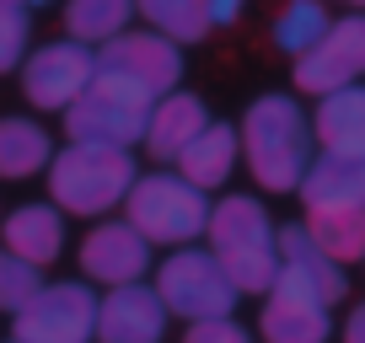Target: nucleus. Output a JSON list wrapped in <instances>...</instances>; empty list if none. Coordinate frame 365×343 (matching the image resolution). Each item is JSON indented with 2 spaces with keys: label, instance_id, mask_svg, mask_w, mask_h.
<instances>
[{
  "label": "nucleus",
  "instance_id": "9b49d317",
  "mask_svg": "<svg viewBox=\"0 0 365 343\" xmlns=\"http://www.w3.org/2000/svg\"><path fill=\"white\" fill-rule=\"evenodd\" d=\"M145 268H150V241L140 236L129 220H103V226H91L86 241H81V274L108 285V290L140 285Z\"/></svg>",
  "mask_w": 365,
  "mask_h": 343
},
{
  "label": "nucleus",
  "instance_id": "6ab92c4d",
  "mask_svg": "<svg viewBox=\"0 0 365 343\" xmlns=\"http://www.w3.org/2000/svg\"><path fill=\"white\" fill-rule=\"evenodd\" d=\"M237 150H242V134L231 124H210L205 134L194 139V145L178 156V177H188L194 188H220L231 177V167H237Z\"/></svg>",
  "mask_w": 365,
  "mask_h": 343
},
{
  "label": "nucleus",
  "instance_id": "b1692460",
  "mask_svg": "<svg viewBox=\"0 0 365 343\" xmlns=\"http://www.w3.org/2000/svg\"><path fill=\"white\" fill-rule=\"evenodd\" d=\"M328 27H333V16L322 11L317 0H290L285 11L274 16V43L301 59V54H312V48L328 38Z\"/></svg>",
  "mask_w": 365,
  "mask_h": 343
},
{
  "label": "nucleus",
  "instance_id": "dca6fc26",
  "mask_svg": "<svg viewBox=\"0 0 365 343\" xmlns=\"http://www.w3.org/2000/svg\"><path fill=\"white\" fill-rule=\"evenodd\" d=\"M296 194L307 209H333V204L365 209V156H333V150H322L307 167Z\"/></svg>",
  "mask_w": 365,
  "mask_h": 343
},
{
  "label": "nucleus",
  "instance_id": "f8f14e48",
  "mask_svg": "<svg viewBox=\"0 0 365 343\" xmlns=\"http://www.w3.org/2000/svg\"><path fill=\"white\" fill-rule=\"evenodd\" d=\"M167 317L156 285H118L97 300V343H161Z\"/></svg>",
  "mask_w": 365,
  "mask_h": 343
},
{
  "label": "nucleus",
  "instance_id": "c756f323",
  "mask_svg": "<svg viewBox=\"0 0 365 343\" xmlns=\"http://www.w3.org/2000/svg\"><path fill=\"white\" fill-rule=\"evenodd\" d=\"M16 6H43V0H16Z\"/></svg>",
  "mask_w": 365,
  "mask_h": 343
},
{
  "label": "nucleus",
  "instance_id": "4468645a",
  "mask_svg": "<svg viewBox=\"0 0 365 343\" xmlns=\"http://www.w3.org/2000/svg\"><path fill=\"white\" fill-rule=\"evenodd\" d=\"M258 332L263 343H328L333 322H328V306L307 290L285 285V279H274L269 290V306L258 317Z\"/></svg>",
  "mask_w": 365,
  "mask_h": 343
},
{
  "label": "nucleus",
  "instance_id": "0eeeda50",
  "mask_svg": "<svg viewBox=\"0 0 365 343\" xmlns=\"http://www.w3.org/2000/svg\"><path fill=\"white\" fill-rule=\"evenodd\" d=\"M16 343H91L97 338V295L86 285H43L11 317Z\"/></svg>",
  "mask_w": 365,
  "mask_h": 343
},
{
  "label": "nucleus",
  "instance_id": "bb28decb",
  "mask_svg": "<svg viewBox=\"0 0 365 343\" xmlns=\"http://www.w3.org/2000/svg\"><path fill=\"white\" fill-rule=\"evenodd\" d=\"M182 343H252L247 327H237L231 317H210V322H188Z\"/></svg>",
  "mask_w": 365,
  "mask_h": 343
},
{
  "label": "nucleus",
  "instance_id": "393cba45",
  "mask_svg": "<svg viewBox=\"0 0 365 343\" xmlns=\"http://www.w3.org/2000/svg\"><path fill=\"white\" fill-rule=\"evenodd\" d=\"M38 290H43V268L22 263L16 252L0 247V311H6V317H16V311L38 295Z\"/></svg>",
  "mask_w": 365,
  "mask_h": 343
},
{
  "label": "nucleus",
  "instance_id": "2eb2a0df",
  "mask_svg": "<svg viewBox=\"0 0 365 343\" xmlns=\"http://www.w3.org/2000/svg\"><path fill=\"white\" fill-rule=\"evenodd\" d=\"M0 236H6V252H16L22 263L48 268L65 252V209L22 204V209H11V220H0Z\"/></svg>",
  "mask_w": 365,
  "mask_h": 343
},
{
  "label": "nucleus",
  "instance_id": "7ed1b4c3",
  "mask_svg": "<svg viewBox=\"0 0 365 343\" xmlns=\"http://www.w3.org/2000/svg\"><path fill=\"white\" fill-rule=\"evenodd\" d=\"M135 183H140L135 156L118 150V145H76V139H70V145L54 150V161H48L54 209L81 215V220H97V215H108V209H118Z\"/></svg>",
  "mask_w": 365,
  "mask_h": 343
},
{
  "label": "nucleus",
  "instance_id": "aec40b11",
  "mask_svg": "<svg viewBox=\"0 0 365 343\" xmlns=\"http://www.w3.org/2000/svg\"><path fill=\"white\" fill-rule=\"evenodd\" d=\"M54 161V139L33 124V118H0V177L6 183H27Z\"/></svg>",
  "mask_w": 365,
  "mask_h": 343
},
{
  "label": "nucleus",
  "instance_id": "c85d7f7f",
  "mask_svg": "<svg viewBox=\"0 0 365 343\" xmlns=\"http://www.w3.org/2000/svg\"><path fill=\"white\" fill-rule=\"evenodd\" d=\"M344 343H365V306L349 311V322H344Z\"/></svg>",
  "mask_w": 365,
  "mask_h": 343
},
{
  "label": "nucleus",
  "instance_id": "a211bd4d",
  "mask_svg": "<svg viewBox=\"0 0 365 343\" xmlns=\"http://www.w3.org/2000/svg\"><path fill=\"white\" fill-rule=\"evenodd\" d=\"M312 134L333 156H365V86H344V92L322 97L312 113Z\"/></svg>",
  "mask_w": 365,
  "mask_h": 343
},
{
  "label": "nucleus",
  "instance_id": "9d476101",
  "mask_svg": "<svg viewBox=\"0 0 365 343\" xmlns=\"http://www.w3.org/2000/svg\"><path fill=\"white\" fill-rule=\"evenodd\" d=\"M97 70L129 80V86H140L145 97L161 102V92H172L182 80V48L161 33H118L113 43L97 48Z\"/></svg>",
  "mask_w": 365,
  "mask_h": 343
},
{
  "label": "nucleus",
  "instance_id": "f3484780",
  "mask_svg": "<svg viewBox=\"0 0 365 343\" xmlns=\"http://www.w3.org/2000/svg\"><path fill=\"white\" fill-rule=\"evenodd\" d=\"M210 129V118H205V102H199L194 92H172V97H161L156 107H150V129H145V150L156 161H178L182 150L194 145L199 134Z\"/></svg>",
  "mask_w": 365,
  "mask_h": 343
},
{
  "label": "nucleus",
  "instance_id": "5701e85b",
  "mask_svg": "<svg viewBox=\"0 0 365 343\" xmlns=\"http://www.w3.org/2000/svg\"><path fill=\"white\" fill-rule=\"evenodd\" d=\"M135 11L172 43H199L210 33V0H135Z\"/></svg>",
  "mask_w": 365,
  "mask_h": 343
},
{
  "label": "nucleus",
  "instance_id": "cd10ccee",
  "mask_svg": "<svg viewBox=\"0 0 365 343\" xmlns=\"http://www.w3.org/2000/svg\"><path fill=\"white\" fill-rule=\"evenodd\" d=\"M247 6V0H210V27H226V22H237V11Z\"/></svg>",
  "mask_w": 365,
  "mask_h": 343
},
{
  "label": "nucleus",
  "instance_id": "4be33fe9",
  "mask_svg": "<svg viewBox=\"0 0 365 343\" xmlns=\"http://www.w3.org/2000/svg\"><path fill=\"white\" fill-rule=\"evenodd\" d=\"M135 16V0H65L70 43H113Z\"/></svg>",
  "mask_w": 365,
  "mask_h": 343
},
{
  "label": "nucleus",
  "instance_id": "20e7f679",
  "mask_svg": "<svg viewBox=\"0 0 365 343\" xmlns=\"http://www.w3.org/2000/svg\"><path fill=\"white\" fill-rule=\"evenodd\" d=\"M150 107H156V97H145L140 86L97 70L91 86L65 107V134L76 139V145H118V150H129L135 139H145Z\"/></svg>",
  "mask_w": 365,
  "mask_h": 343
},
{
  "label": "nucleus",
  "instance_id": "a878e982",
  "mask_svg": "<svg viewBox=\"0 0 365 343\" xmlns=\"http://www.w3.org/2000/svg\"><path fill=\"white\" fill-rule=\"evenodd\" d=\"M22 54H27V6L0 0V75L22 65Z\"/></svg>",
  "mask_w": 365,
  "mask_h": 343
},
{
  "label": "nucleus",
  "instance_id": "412c9836",
  "mask_svg": "<svg viewBox=\"0 0 365 343\" xmlns=\"http://www.w3.org/2000/svg\"><path fill=\"white\" fill-rule=\"evenodd\" d=\"M307 236L328 252L333 263H365V209L333 204V209H307Z\"/></svg>",
  "mask_w": 365,
  "mask_h": 343
},
{
  "label": "nucleus",
  "instance_id": "39448f33",
  "mask_svg": "<svg viewBox=\"0 0 365 343\" xmlns=\"http://www.w3.org/2000/svg\"><path fill=\"white\" fill-rule=\"evenodd\" d=\"M124 220H129L145 241L182 247V241H194L199 231L210 226V204H205V188H194L188 177L156 172V177H140V183L129 188Z\"/></svg>",
  "mask_w": 365,
  "mask_h": 343
},
{
  "label": "nucleus",
  "instance_id": "f03ea898",
  "mask_svg": "<svg viewBox=\"0 0 365 343\" xmlns=\"http://www.w3.org/2000/svg\"><path fill=\"white\" fill-rule=\"evenodd\" d=\"M210 252L220 258L226 279L237 285V295H269L274 279H279V231H274L269 209L258 199H220L210 209Z\"/></svg>",
  "mask_w": 365,
  "mask_h": 343
},
{
  "label": "nucleus",
  "instance_id": "6e6552de",
  "mask_svg": "<svg viewBox=\"0 0 365 343\" xmlns=\"http://www.w3.org/2000/svg\"><path fill=\"white\" fill-rule=\"evenodd\" d=\"M360 75H365V11L339 16L328 27V38L290 65L296 92H312V97H333L344 86H360Z\"/></svg>",
  "mask_w": 365,
  "mask_h": 343
},
{
  "label": "nucleus",
  "instance_id": "1a4fd4ad",
  "mask_svg": "<svg viewBox=\"0 0 365 343\" xmlns=\"http://www.w3.org/2000/svg\"><path fill=\"white\" fill-rule=\"evenodd\" d=\"M97 75V54L86 43H43L22 59V97L33 107L65 113Z\"/></svg>",
  "mask_w": 365,
  "mask_h": 343
},
{
  "label": "nucleus",
  "instance_id": "2f4dec72",
  "mask_svg": "<svg viewBox=\"0 0 365 343\" xmlns=\"http://www.w3.org/2000/svg\"><path fill=\"white\" fill-rule=\"evenodd\" d=\"M11 343H16V338H11Z\"/></svg>",
  "mask_w": 365,
  "mask_h": 343
},
{
  "label": "nucleus",
  "instance_id": "ddd939ff",
  "mask_svg": "<svg viewBox=\"0 0 365 343\" xmlns=\"http://www.w3.org/2000/svg\"><path fill=\"white\" fill-rule=\"evenodd\" d=\"M279 279L296 285V290H307V295H317L322 306H333V300L349 295V274L307 236V226L279 231Z\"/></svg>",
  "mask_w": 365,
  "mask_h": 343
},
{
  "label": "nucleus",
  "instance_id": "f257e3e1",
  "mask_svg": "<svg viewBox=\"0 0 365 343\" xmlns=\"http://www.w3.org/2000/svg\"><path fill=\"white\" fill-rule=\"evenodd\" d=\"M242 150H247V172L258 177L269 194H290V188H301V177H307L312 167V118L296 107V97L285 92H269L258 97V102L247 107V118H242Z\"/></svg>",
  "mask_w": 365,
  "mask_h": 343
},
{
  "label": "nucleus",
  "instance_id": "423d86ee",
  "mask_svg": "<svg viewBox=\"0 0 365 343\" xmlns=\"http://www.w3.org/2000/svg\"><path fill=\"white\" fill-rule=\"evenodd\" d=\"M156 295L172 317H188V322L231 317V306H237V285L226 279L215 252H172L156 274Z\"/></svg>",
  "mask_w": 365,
  "mask_h": 343
},
{
  "label": "nucleus",
  "instance_id": "7c9ffc66",
  "mask_svg": "<svg viewBox=\"0 0 365 343\" xmlns=\"http://www.w3.org/2000/svg\"><path fill=\"white\" fill-rule=\"evenodd\" d=\"M339 6H365V0H339Z\"/></svg>",
  "mask_w": 365,
  "mask_h": 343
}]
</instances>
